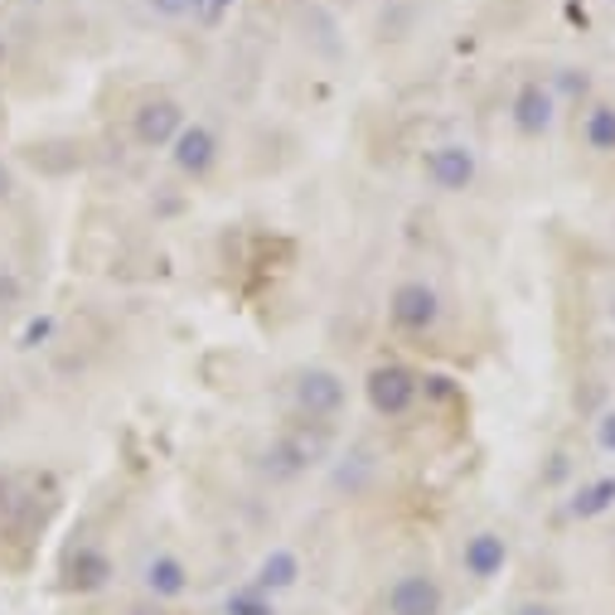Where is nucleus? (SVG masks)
Listing matches in <instances>:
<instances>
[{"label":"nucleus","mask_w":615,"mask_h":615,"mask_svg":"<svg viewBox=\"0 0 615 615\" xmlns=\"http://www.w3.org/2000/svg\"><path fill=\"white\" fill-rule=\"evenodd\" d=\"M553 117H557V98L543 83H524L514 92V127L524 131V137H543V131L553 127Z\"/></svg>","instance_id":"9"},{"label":"nucleus","mask_w":615,"mask_h":615,"mask_svg":"<svg viewBox=\"0 0 615 615\" xmlns=\"http://www.w3.org/2000/svg\"><path fill=\"white\" fill-rule=\"evenodd\" d=\"M446 611V592L426 572H407L387 586V615H441Z\"/></svg>","instance_id":"4"},{"label":"nucleus","mask_w":615,"mask_h":615,"mask_svg":"<svg viewBox=\"0 0 615 615\" xmlns=\"http://www.w3.org/2000/svg\"><path fill=\"white\" fill-rule=\"evenodd\" d=\"M325 456H330V436L325 432H291V436H282L272 451H266L262 465H266V475H276V480H296V475H305Z\"/></svg>","instance_id":"1"},{"label":"nucleus","mask_w":615,"mask_h":615,"mask_svg":"<svg viewBox=\"0 0 615 615\" xmlns=\"http://www.w3.org/2000/svg\"><path fill=\"white\" fill-rule=\"evenodd\" d=\"M107 577H112V563H107V553L98 547H78L69 557V586L73 592H102Z\"/></svg>","instance_id":"13"},{"label":"nucleus","mask_w":615,"mask_h":615,"mask_svg":"<svg viewBox=\"0 0 615 615\" xmlns=\"http://www.w3.org/2000/svg\"><path fill=\"white\" fill-rule=\"evenodd\" d=\"M49 330H53V320H34V325L24 330V350H34L39 340H49Z\"/></svg>","instance_id":"20"},{"label":"nucleus","mask_w":615,"mask_h":615,"mask_svg":"<svg viewBox=\"0 0 615 615\" xmlns=\"http://www.w3.org/2000/svg\"><path fill=\"white\" fill-rule=\"evenodd\" d=\"M475 170H480V160H475L471 145H461V141L436 145V151L426 155V180H432L436 190H446V194L471 190V184H475Z\"/></svg>","instance_id":"7"},{"label":"nucleus","mask_w":615,"mask_h":615,"mask_svg":"<svg viewBox=\"0 0 615 615\" xmlns=\"http://www.w3.org/2000/svg\"><path fill=\"white\" fill-rule=\"evenodd\" d=\"M296 407L305 417H334L344 407V379L334 369H305L296 373V387H291Z\"/></svg>","instance_id":"3"},{"label":"nucleus","mask_w":615,"mask_h":615,"mask_svg":"<svg viewBox=\"0 0 615 615\" xmlns=\"http://www.w3.org/2000/svg\"><path fill=\"white\" fill-rule=\"evenodd\" d=\"M180 131H184V112H180V102H170V98H151L131 112V137H137L145 151L170 145Z\"/></svg>","instance_id":"5"},{"label":"nucleus","mask_w":615,"mask_h":615,"mask_svg":"<svg viewBox=\"0 0 615 615\" xmlns=\"http://www.w3.org/2000/svg\"><path fill=\"white\" fill-rule=\"evenodd\" d=\"M175 165H180V175H190V180H204L209 170H213V160H219V137H213L209 127H184L175 141Z\"/></svg>","instance_id":"8"},{"label":"nucleus","mask_w":615,"mask_h":615,"mask_svg":"<svg viewBox=\"0 0 615 615\" xmlns=\"http://www.w3.org/2000/svg\"><path fill=\"white\" fill-rule=\"evenodd\" d=\"M229 615H276V606H272V596H262L258 586H248V592H233L229 596V606H223Z\"/></svg>","instance_id":"16"},{"label":"nucleus","mask_w":615,"mask_h":615,"mask_svg":"<svg viewBox=\"0 0 615 615\" xmlns=\"http://www.w3.org/2000/svg\"><path fill=\"white\" fill-rule=\"evenodd\" d=\"M301 582V557L291 553V547H272V553L258 563V592L262 596H276V592H291V586Z\"/></svg>","instance_id":"12"},{"label":"nucleus","mask_w":615,"mask_h":615,"mask_svg":"<svg viewBox=\"0 0 615 615\" xmlns=\"http://www.w3.org/2000/svg\"><path fill=\"white\" fill-rule=\"evenodd\" d=\"M461 563H465V572H471V577L494 582L504 572V563H510V543H504L500 533H475V538H465Z\"/></svg>","instance_id":"11"},{"label":"nucleus","mask_w":615,"mask_h":615,"mask_svg":"<svg viewBox=\"0 0 615 615\" xmlns=\"http://www.w3.org/2000/svg\"><path fill=\"white\" fill-rule=\"evenodd\" d=\"M514 615H557V611L543 606V601H524V606H514Z\"/></svg>","instance_id":"21"},{"label":"nucleus","mask_w":615,"mask_h":615,"mask_svg":"<svg viewBox=\"0 0 615 615\" xmlns=\"http://www.w3.org/2000/svg\"><path fill=\"white\" fill-rule=\"evenodd\" d=\"M10 194H16V175H10V170L0 165V199H10Z\"/></svg>","instance_id":"22"},{"label":"nucleus","mask_w":615,"mask_h":615,"mask_svg":"<svg viewBox=\"0 0 615 615\" xmlns=\"http://www.w3.org/2000/svg\"><path fill=\"white\" fill-rule=\"evenodd\" d=\"M387 315H393L397 330L422 334V330H432L441 320V296L426 282H403L393 291V301H387Z\"/></svg>","instance_id":"6"},{"label":"nucleus","mask_w":615,"mask_h":615,"mask_svg":"<svg viewBox=\"0 0 615 615\" xmlns=\"http://www.w3.org/2000/svg\"><path fill=\"white\" fill-rule=\"evenodd\" d=\"M364 393H369V407L379 412V417H403V412L417 403V379H412L403 364H379L369 373Z\"/></svg>","instance_id":"2"},{"label":"nucleus","mask_w":615,"mask_h":615,"mask_svg":"<svg viewBox=\"0 0 615 615\" xmlns=\"http://www.w3.org/2000/svg\"><path fill=\"white\" fill-rule=\"evenodd\" d=\"M582 137H586V145H592V151L611 155L615 151V107L596 102L592 112H586V122H582Z\"/></svg>","instance_id":"15"},{"label":"nucleus","mask_w":615,"mask_h":615,"mask_svg":"<svg viewBox=\"0 0 615 615\" xmlns=\"http://www.w3.org/2000/svg\"><path fill=\"white\" fill-rule=\"evenodd\" d=\"M596 441H601V451H615V412L596 422Z\"/></svg>","instance_id":"19"},{"label":"nucleus","mask_w":615,"mask_h":615,"mask_svg":"<svg viewBox=\"0 0 615 615\" xmlns=\"http://www.w3.org/2000/svg\"><path fill=\"white\" fill-rule=\"evenodd\" d=\"M145 10L155 20H184V16H194V0H145Z\"/></svg>","instance_id":"17"},{"label":"nucleus","mask_w":615,"mask_h":615,"mask_svg":"<svg viewBox=\"0 0 615 615\" xmlns=\"http://www.w3.org/2000/svg\"><path fill=\"white\" fill-rule=\"evenodd\" d=\"M6 500H10V485H6V475H0V510H6Z\"/></svg>","instance_id":"23"},{"label":"nucleus","mask_w":615,"mask_h":615,"mask_svg":"<svg viewBox=\"0 0 615 615\" xmlns=\"http://www.w3.org/2000/svg\"><path fill=\"white\" fill-rule=\"evenodd\" d=\"M141 586L155 601H175L190 592V567H184L175 553H155V557H145V567H141Z\"/></svg>","instance_id":"10"},{"label":"nucleus","mask_w":615,"mask_h":615,"mask_svg":"<svg viewBox=\"0 0 615 615\" xmlns=\"http://www.w3.org/2000/svg\"><path fill=\"white\" fill-rule=\"evenodd\" d=\"M233 0H194V20H204V24H219V16L229 10Z\"/></svg>","instance_id":"18"},{"label":"nucleus","mask_w":615,"mask_h":615,"mask_svg":"<svg viewBox=\"0 0 615 615\" xmlns=\"http://www.w3.org/2000/svg\"><path fill=\"white\" fill-rule=\"evenodd\" d=\"M611 504H615V475L592 480V485H582L577 500H572V518H601Z\"/></svg>","instance_id":"14"}]
</instances>
